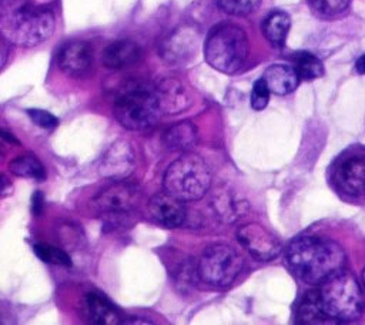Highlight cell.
<instances>
[{
    "instance_id": "18",
    "label": "cell",
    "mask_w": 365,
    "mask_h": 325,
    "mask_svg": "<svg viewBox=\"0 0 365 325\" xmlns=\"http://www.w3.org/2000/svg\"><path fill=\"white\" fill-rule=\"evenodd\" d=\"M86 314L90 322L98 325L123 324L118 311L98 294H88L86 296Z\"/></svg>"
},
{
    "instance_id": "28",
    "label": "cell",
    "mask_w": 365,
    "mask_h": 325,
    "mask_svg": "<svg viewBox=\"0 0 365 325\" xmlns=\"http://www.w3.org/2000/svg\"><path fill=\"white\" fill-rule=\"evenodd\" d=\"M351 0H312V7L325 16L342 13L349 6Z\"/></svg>"
},
{
    "instance_id": "1",
    "label": "cell",
    "mask_w": 365,
    "mask_h": 325,
    "mask_svg": "<svg viewBox=\"0 0 365 325\" xmlns=\"http://www.w3.org/2000/svg\"><path fill=\"white\" fill-rule=\"evenodd\" d=\"M289 269L307 284H321L344 271L345 252L328 238L301 235L285 248Z\"/></svg>"
},
{
    "instance_id": "16",
    "label": "cell",
    "mask_w": 365,
    "mask_h": 325,
    "mask_svg": "<svg viewBox=\"0 0 365 325\" xmlns=\"http://www.w3.org/2000/svg\"><path fill=\"white\" fill-rule=\"evenodd\" d=\"M262 78L265 80L269 91L278 96H285L292 93L299 84V77L294 70V67L284 66V64L269 66L265 70Z\"/></svg>"
},
{
    "instance_id": "20",
    "label": "cell",
    "mask_w": 365,
    "mask_h": 325,
    "mask_svg": "<svg viewBox=\"0 0 365 325\" xmlns=\"http://www.w3.org/2000/svg\"><path fill=\"white\" fill-rule=\"evenodd\" d=\"M291 27V19L284 11H271L262 21V31L267 40L281 48L285 44L287 34Z\"/></svg>"
},
{
    "instance_id": "10",
    "label": "cell",
    "mask_w": 365,
    "mask_h": 325,
    "mask_svg": "<svg viewBox=\"0 0 365 325\" xmlns=\"http://www.w3.org/2000/svg\"><path fill=\"white\" fill-rule=\"evenodd\" d=\"M135 168V153L125 140L113 143L98 162V172L113 181H123Z\"/></svg>"
},
{
    "instance_id": "30",
    "label": "cell",
    "mask_w": 365,
    "mask_h": 325,
    "mask_svg": "<svg viewBox=\"0 0 365 325\" xmlns=\"http://www.w3.org/2000/svg\"><path fill=\"white\" fill-rule=\"evenodd\" d=\"M43 202H44V198H43V194L40 191H36V194L33 195L31 198V208H33V212L34 214H40L41 210H43Z\"/></svg>"
},
{
    "instance_id": "6",
    "label": "cell",
    "mask_w": 365,
    "mask_h": 325,
    "mask_svg": "<svg viewBox=\"0 0 365 325\" xmlns=\"http://www.w3.org/2000/svg\"><path fill=\"white\" fill-rule=\"evenodd\" d=\"M211 185V171L205 161L192 153L174 160L164 174V188L181 201L202 198Z\"/></svg>"
},
{
    "instance_id": "8",
    "label": "cell",
    "mask_w": 365,
    "mask_h": 325,
    "mask_svg": "<svg viewBox=\"0 0 365 325\" xmlns=\"http://www.w3.org/2000/svg\"><path fill=\"white\" fill-rule=\"evenodd\" d=\"M237 239L257 261H271L277 258L282 249L278 238L257 222L240 227L237 231Z\"/></svg>"
},
{
    "instance_id": "17",
    "label": "cell",
    "mask_w": 365,
    "mask_h": 325,
    "mask_svg": "<svg viewBox=\"0 0 365 325\" xmlns=\"http://www.w3.org/2000/svg\"><path fill=\"white\" fill-rule=\"evenodd\" d=\"M198 141L197 127L191 121H181L171 125L163 137V143L170 151H187Z\"/></svg>"
},
{
    "instance_id": "34",
    "label": "cell",
    "mask_w": 365,
    "mask_h": 325,
    "mask_svg": "<svg viewBox=\"0 0 365 325\" xmlns=\"http://www.w3.org/2000/svg\"><path fill=\"white\" fill-rule=\"evenodd\" d=\"M361 279H362V288H364V292H365V267H364V269H362Z\"/></svg>"
},
{
    "instance_id": "4",
    "label": "cell",
    "mask_w": 365,
    "mask_h": 325,
    "mask_svg": "<svg viewBox=\"0 0 365 325\" xmlns=\"http://www.w3.org/2000/svg\"><path fill=\"white\" fill-rule=\"evenodd\" d=\"M318 298L327 319L336 322L355 321L364 311V295L356 279L345 271L321 282Z\"/></svg>"
},
{
    "instance_id": "7",
    "label": "cell",
    "mask_w": 365,
    "mask_h": 325,
    "mask_svg": "<svg viewBox=\"0 0 365 325\" xmlns=\"http://www.w3.org/2000/svg\"><path fill=\"white\" fill-rule=\"evenodd\" d=\"M242 269V258L227 244H212L204 249L197 264L198 277L215 288L228 287Z\"/></svg>"
},
{
    "instance_id": "22",
    "label": "cell",
    "mask_w": 365,
    "mask_h": 325,
    "mask_svg": "<svg viewBox=\"0 0 365 325\" xmlns=\"http://www.w3.org/2000/svg\"><path fill=\"white\" fill-rule=\"evenodd\" d=\"M294 70L302 80H315L324 74L322 61L309 51H298L292 56Z\"/></svg>"
},
{
    "instance_id": "15",
    "label": "cell",
    "mask_w": 365,
    "mask_h": 325,
    "mask_svg": "<svg viewBox=\"0 0 365 325\" xmlns=\"http://www.w3.org/2000/svg\"><path fill=\"white\" fill-rule=\"evenodd\" d=\"M141 57V50L131 40H117L108 44L103 51V64L110 70H120L137 63Z\"/></svg>"
},
{
    "instance_id": "19",
    "label": "cell",
    "mask_w": 365,
    "mask_h": 325,
    "mask_svg": "<svg viewBox=\"0 0 365 325\" xmlns=\"http://www.w3.org/2000/svg\"><path fill=\"white\" fill-rule=\"evenodd\" d=\"M192 34L187 27H178L174 30L161 47V54L168 63H180L191 53Z\"/></svg>"
},
{
    "instance_id": "14",
    "label": "cell",
    "mask_w": 365,
    "mask_h": 325,
    "mask_svg": "<svg viewBox=\"0 0 365 325\" xmlns=\"http://www.w3.org/2000/svg\"><path fill=\"white\" fill-rule=\"evenodd\" d=\"M148 211L158 224L168 228L180 227L187 217L181 200L168 192H160L151 197L148 201Z\"/></svg>"
},
{
    "instance_id": "24",
    "label": "cell",
    "mask_w": 365,
    "mask_h": 325,
    "mask_svg": "<svg viewBox=\"0 0 365 325\" xmlns=\"http://www.w3.org/2000/svg\"><path fill=\"white\" fill-rule=\"evenodd\" d=\"M34 252L36 255L48 264H54V265H71V259L70 257L60 248L46 244V242H40L34 245Z\"/></svg>"
},
{
    "instance_id": "2",
    "label": "cell",
    "mask_w": 365,
    "mask_h": 325,
    "mask_svg": "<svg viewBox=\"0 0 365 325\" xmlns=\"http://www.w3.org/2000/svg\"><path fill=\"white\" fill-rule=\"evenodd\" d=\"M53 11L31 0H0V36L16 46L31 47L54 31Z\"/></svg>"
},
{
    "instance_id": "27",
    "label": "cell",
    "mask_w": 365,
    "mask_h": 325,
    "mask_svg": "<svg viewBox=\"0 0 365 325\" xmlns=\"http://www.w3.org/2000/svg\"><path fill=\"white\" fill-rule=\"evenodd\" d=\"M269 88L265 83V80L261 77L258 78L254 86H252V91H251V107L254 110H262L267 107L268 101H269Z\"/></svg>"
},
{
    "instance_id": "13",
    "label": "cell",
    "mask_w": 365,
    "mask_h": 325,
    "mask_svg": "<svg viewBox=\"0 0 365 325\" xmlns=\"http://www.w3.org/2000/svg\"><path fill=\"white\" fill-rule=\"evenodd\" d=\"M58 67L70 77H81L91 68L93 51L88 43L71 41L61 47L57 56Z\"/></svg>"
},
{
    "instance_id": "31",
    "label": "cell",
    "mask_w": 365,
    "mask_h": 325,
    "mask_svg": "<svg viewBox=\"0 0 365 325\" xmlns=\"http://www.w3.org/2000/svg\"><path fill=\"white\" fill-rule=\"evenodd\" d=\"M10 190H11V184H10L9 178L6 175L0 174V197L6 195Z\"/></svg>"
},
{
    "instance_id": "21",
    "label": "cell",
    "mask_w": 365,
    "mask_h": 325,
    "mask_svg": "<svg viewBox=\"0 0 365 325\" xmlns=\"http://www.w3.org/2000/svg\"><path fill=\"white\" fill-rule=\"evenodd\" d=\"M297 321L299 324H322L328 321L319 304L318 289L308 291L304 295L297 309Z\"/></svg>"
},
{
    "instance_id": "12",
    "label": "cell",
    "mask_w": 365,
    "mask_h": 325,
    "mask_svg": "<svg viewBox=\"0 0 365 325\" xmlns=\"http://www.w3.org/2000/svg\"><path fill=\"white\" fill-rule=\"evenodd\" d=\"M154 93L160 111L164 114H178L187 110L191 104V97L184 84L173 77L163 78L155 87Z\"/></svg>"
},
{
    "instance_id": "26",
    "label": "cell",
    "mask_w": 365,
    "mask_h": 325,
    "mask_svg": "<svg viewBox=\"0 0 365 325\" xmlns=\"http://www.w3.org/2000/svg\"><path fill=\"white\" fill-rule=\"evenodd\" d=\"M261 0H217V6L224 13L232 16H245L252 13Z\"/></svg>"
},
{
    "instance_id": "32",
    "label": "cell",
    "mask_w": 365,
    "mask_h": 325,
    "mask_svg": "<svg viewBox=\"0 0 365 325\" xmlns=\"http://www.w3.org/2000/svg\"><path fill=\"white\" fill-rule=\"evenodd\" d=\"M7 57H9V47H7V44L3 40H0V70L6 64Z\"/></svg>"
},
{
    "instance_id": "29",
    "label": "cell",
    "mask_w": 365,
    "mask_h": 325,
    "mask_svg": "<svg viewBox=\"0 0 365 325\" xmlns=\"http://www.w3.org/2000/svg\"><path fill=\"white\" fill-rule=\"evenodd\" d=\"M27 115L31 118V121L41 127V128H54L58 124V120L56 115H53L51 113L46 111V110H38V108H30L27 110Z\"/></svg>"
},
{
    "instance_id": "3",
    "label": "cell",
    "mask_w": 365,
    "mask_h": 325,
    "mask_svg": "<svg viewBox=\"0 0 365 325\" xmlns=\"http://www.w3.org/2000/svg\"><path fill=\"white\" fill-rule=\"evenodd\" d=\"M248 38L245 31L232 23L214 26L204 43L207 63L225 74L237 73L248 57Z\"/></svg>"
},
{
    "instance_id": "11",
    "label": "cell",
    "mask_w": 365,
    "mask_h": 325,
    "mask_svg": "<svg viewBox=\"0 0 365 325\" xmlns=\"http://www.w3.org/2000/svg\"><path fill=\"white\" fill-rule=\"evenodd\" d=\"M336 188L346 195H361L365 191V158L348 157L334 171Z\"/></svg>"
},
{
    "instance_id": "5",
    "label": "cell",
    "mask_w": 365,
    "mask_h": 325,
    "mask_svg": "<svg viewBox=\"0 0 365 325\" xmlns=\"http://www.w3.org/2000/svg\"><path fill=\"white\" fill-rule=\"evenodd\" d=\"M160 114L154 87L128 83L115 96L114 115L127 130H145L158 121Z\"/></svg>"
},
{
    "instance_id": "9",
    "label": "cell",
    "mask_w": 365,
    "mask_h": 325,
    "mask_svg": "<svg viewBox=\"0 0 365 325\" xmlns=\"http://www.w3.org/2000/svg\"><path fill=\"white\" fill-rule=\"evenodd\" d=\"M140 201V190L123 181L103 188L93 200V205L97 211L106 215H118L131 211Z\"/></svg>"
},
{
    "instance_id": "23",
    "label": "cell",
    "mask_w": 365,
    "mask_h": 325,
    "mask_svg": "<svg viewBox=\"0 0 365 325\" xmlns=\"http://www.w3.org/2000/svg\"><path fill=\"white\" fill-rule=\"evenodd\" d=\"M9 170L13 174L24 178H34V180L46 178V170L43 164L31 154H24L13 158L9 164Z\"/></svg>"
},
{
    "instance_id": "25",
    "label": "cell",
    "mask_w": 365,
    "mask_h": 325,
    "mask_svg": "<svg viewBox=\"0 0 365 325\" xmlns=\"http://www.w3.org/2000/svg\"><path fill=\"white\" fill-rule=\"evenodd\" d=\"M241 204H238L235 200H232L230 195H220L215 198L214 201V208L217 215L224 220V221H234L238 217H241V210H240Z\"/></svg>"
},
{
    "instance_id": "33",
    "label": "cell",
    "mask_w": 365,
    "mask_h": 325,
    "mask_svg": "<svg viewBox=\"0 0 365 325\" xmlns=\"http://www.w3.org/2000/svg\"><path fill=\"white\" fill-rule=\"evenodd\" d=\"M355 70L359 73V74H365V54H362L356 63H355Z\"/></svg>"
}]
</instances>
